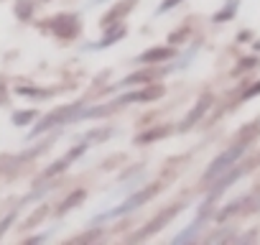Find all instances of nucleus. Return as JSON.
Wrapping results in <instances>:
<instances>
[{"mask_svg":"<svg viewBox=\"0 0 260 245\" xmlns=\"http://www.w3.org/2000/svg\"><path fill=\"white\" fill-rule=\"evenodd\" d=\"M34 117H36V110H26V112H16L13 115V122H16V126H28Z\"/></svg>","mask_w":260,"mask_h":245,"instance_id":"2eb2a0df","label":"nucleus"},{"mask_svg":"<svg viewBox=\"0 0 260 245\" xmlns=\"http://www.w3.org/2000/svg\"><path fill=\"white\" fill-rule=\"evenodd\" d=\"M189 36V28H184V31H176L174 36H171V44H176V41H184Z\"/></svg>","mask_w":260,"mask_h":245,"instance_id":"412c9836","label":"nucleus"},{"mask_svg":"<svg viewBox=\"0 0 260 245\" xmlns=\"http://www.w3.org/2000/svg\"><path fill=\"white\" fill-rule=\"evenodd\" d=\"M11 222H13V215H8V217H6L3 222H0V237H3V232H6V227H8Z\"/></svg>","mask_w":260,"mask_h":245,"instance_id":"4be33fe9","label":"nucleus"},{"mask_svg":"<svg viewBox=\"0 0 260 245\" xmlns=\"http://www.w3.org/2000/svg\"><path fill=\"white\" fill-rule=\"evenodd\" d=\"M255 95H260V82L250 84V89H245V92L240 95V100H250V97H255Z\"/></svg>","mask_w":260,"mask_h":245,"instance_id":"aec40b11","label":"nucleus"},{"mask_svg":"<svg viewBox=\"0 0 260 245\" xmlns=\"http://www.w3.org/2000/svg\"><path fill=\"white\" fill-rule=\"evenodd\" d=\"M44 215H46V212H36V215H34V217H31V222H28V225H34V222H39V220H41V217H44Z\"/></svg>","mask_w":260,"mask_h":245,"instance_id":"5701e85b","label":"nucleus"},{"mask_svg":"<svg viewBox=\"0 0 260 245\" xmlns=\"http://www.w3.org/2000/svg\"><path fill=\"white\" fill-rule=\"evenodd\" d=\"M84 197H87V192L84 189H77V192H72L61 204H59V215H64V212H69L72 207H77V204H82L84 202Z\"/></svg>","mask_w":260,"mask_h":245,"instance_id":"9d476101","label":"nucleus"},{"mask_svg":"<svg viewBox=\"0 0 260 245\" xmlns=\"http://www.w3.org/2000/svg\"><path fill=\"white\" fill-rule=\"evenodd\" d=\"M245 171H247V166H230L222 176H217V184H214V189H212V194H209V197H212V199H214V197H219V194H222L230 184H235Z\"/></svg>","mask_w":260,"mask_h":245,"instance_id":"0eeeda50","label":"nucleus"},{"mask_svg":"<svg viewBox=\"0 0 260 245\" xmlns=\"http://www.w3.org/2000/svg\"><path fill=\"white\" fill-rule=\"evenodd\" d=\"M252 49H255V51H260V41H255V44H252Z\"/></svg>","mask_w":260,"mask_h":245,"instance_id":"b1692460","label":"nucleus"},{"mask_svg":"<svg viewBox=\"0 0 260 245\" xmlns=\"http://www.w3.org/2000/svg\"><path fill=\"white\" fill-rule=\"evenodd\" d=\"M31 11H34V6H31V0H21V3H18V8H16V16L26 21V18L31 16Z\"/></svg>","mask_w":260,"mask_h":245,"instance_id":"f3484780","label":"nucleus"},{"mask_svg":"<svg viewBox=\"0 0 260 245\" xmlns=\"http://www.w3.org/2000/svg\"><path fill=\"white\" fill-rule=\"evenodd\" d=\"M179 3H181V0H164V3L158 6V11H156V13H158V16H161V13H169V11H171V8H176Z\"/></svg>","mask_w":260,"mask_h":245,"instance_id":"6ab92c4d","label":"nucleus"},{"mask_svg":"<svg viewBox=\"0 0 260 245\" xmlns=\"http://www.w3.org/2000/svg\"><path fill=\"white\" fill-rule=\"evenodd\" d=\"M166 133H169L166 128H156V131H151V133H143V136H138L136 141H138V143H148V141H156V138H164Z\"/></svg>","mask_w":260,"mask_h":245,"instance_id":"dca6fc26","label":"nucleus"},{"mask_svg":"<svg viewBox=\"0 0 260 245\" xmlns=\"http://www.w3.org/2000/svg\"><path fill=\"white\" fill-rule=\"evenodd\" d=\"M171 56H174V49H171V46H156V49L143 51V54L138 56V62H141V64H158V62H166V59H171Z\"/></svg>","mask_w":260,"mask_h":245,"instance_id":"6e6552de","label":"nucleus"},{"mask_svg":"<svg viewBox=\"0 0 260 245\" xmlns=\"http://www.w3.org/2000/svg\"><path fill=\"white\" fill-rule=\"evenodd\" d=\"M164 95V87H148V89H138V92H127L122 97H117L112 105H107V112L120 107V105H130V102H151V100H158Z\"/></svg>","mask_w":260,"mask_h":245,"instance_id":"39448f33","label":"nucleus"},{"mask_svg":"<svg viewBox=\"0 0 260 245\" xmlns=\"http://www.w3.org/2000/svg\"><path fill=\"white\" fill-rule=\"evenodd\" d=\"M209 107H212V95H202V97H199V102H197V105L189 110V115L181 120V126H179V128H181V131H191V128L197 126V122L207 115V110H209Z\"/></svg>","mask_w":260,"mask_h":245,"instance_id":"423d86ee","label":"nucleus"},{"mask_svg":"<svg viewBox=\"0 0 260 245\" xmlns=\"http://www.w3.org/2000/svg\"><path fill=\"white\" fill-rule=\"evenodd\" d=\"M82 105H67V107H61V110H56V112H51V115H46L41 122H39V128L31 133V136H39V133H44V131H49V128H56V126H64V122H69V120H79L82 117Z\"/></svg>","mask_w":260,"mask_h":245,"instance_id":"f03ea898","label":"nucleus"},{"mask_svg":"<svg viewBox=\"0 0 260 245\" xmlns=\"http://www.w3.org/2000/svg\"><path fill=\"white\" fill-rule=\"evenodd\" d=\"M245 151H247V141L230 146L227 151H222V154H219V156H217V159L209 164V169L204 171V176H202V179H204V181H214V179H217V176H222V174H224L230 166H235Z\"/></svg>","mask_w":260,"mask_h":245,"instance_id":"f257e3e1","label":"nucleus"},{"mask_svg":"<svg viewBox=\"0 0 260 245\" xmlns=\"http://www.w3.org/2000/svg\"><path fill=\"white\" fill-rule=\"evenodd\" d=\"M84 151H87V146H77V148H72V151H69L64 159H59L56 164H51V166L46 169V176H56V174H61V171H64V169H67V166H69L74 159H79Z\"/></svg>","mask_w":260,"mask_h":245,"instance_id":"1a4fd4ad","label":"nucleus"},{"mask_svg":"<svg viewBox=\"0 0 260 245\" xmlns=\"http://www.w3.org/2000/svg\"><path fill=\"white\" fill-rule=\"evenodd\" d=\"M133 3H136V0H125V3H122V8H115V11H110L105 18H102V26H110L112 21H117V18H122L125 13H130V8H133Z\"/></svg>","mask_w":260,"mask_h":245,"instance_id":"f8f14e48","label":"nucleus"},{"mask_svg":"<svg viewBox=\"0 0 260 245\" xmlns=\"http://www.w3.org/2000/svg\"><path fill=\"white\" fill-rule=\"evenodd\" d=\"M156 77V72L153 69H146V72H136V74H130V77H125L117 87H125V84H143V82H151Z\"/></svg>","mask_w":260,"mask_h":245,"instance_id":"9b49d317","label":"nucleus"},{"mask_svg":"<svg viewBox=\"0 0 260 245\" xmlns=\"http://www.w3.org/2000/svg\"><path fill=\"white\" fill-rule=\"evenodd\" d=\"M179 209H181V207H169V209H164L161 215H156V217H153V220H151V222H148V225H146V227L138 232V235H133V242H138V240H146V237H151L153 232H158L161 227H166V225H169V222H171V220L179 215Z\"/></svg>","mask_w":260,"mask_h":245,"instance_id":"20e7f679","label":"nucleus"},{"mask_svg":"<svg viewBox=\"0 0 260 245\" xmlns=\"http://www.w3.org/2000/svg\"><path fill=\"white\" fill-rule=\"evenodd\" d=\"M202 222H204V215H199V220H197L194 225H189V227H186V232L176 235V237H174V242H189V240H194V237H197V230L202 227Z\"/></svg>","mask_w":260,"mask_h":245,"instance_id":"ddd939ff","label":"nucleus"},{"mask_svg":"<svg viewBox=\"0 0 260 245\" xmlns=\"http://www.w3.org/2000/svg\"><path fill=\"white\" fill-rule=\"evenodd\" d=\"M235 13H237V0H230L227 3V8L224 11H219V13H214V23H224V21H232L235 18Z\"/></svg>","mask_w":260,"mask_h":245,"instance_id":"4468645a","label":"nucleus"},{"mask_svg":"<svg viewBox=\"0 0 260 245\" xmlns=\"http://www.w3.org/2000/svg\"><path fill=\"white\" fill-rule=\"evenodd\" d=\"M156 192H158V184H151V187H146L143 192H138V194H133L125 204H120V207H115L112 212H107V215H102V217H97V222L100 220H110V217H117V215H127V212H133L136 207H141V204H146L151 197H156Z\"/></svg>","mask_w":260,"mask_h":245,"instance_id":"7ed1b4c3","label":"nucleus"},{"mask_svg":"<svg viewBox=\"0 0 260 245\" xmlns=\"http://www.w3.org/2000/svg\"><path fill=\"white\" fill-rule=\"evenodd\" d=\"M252 67H257V59H255V56H245V59H240V64H237L235 74H240V72H247V69H252Z\"/></svg>","mask_w":260,"mask_h":245,"instance_id":"a211bd4d","label":"nucleus"}]
</instances>
